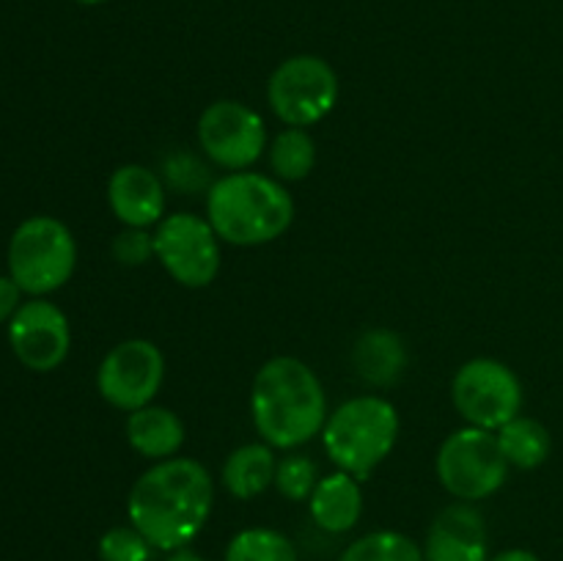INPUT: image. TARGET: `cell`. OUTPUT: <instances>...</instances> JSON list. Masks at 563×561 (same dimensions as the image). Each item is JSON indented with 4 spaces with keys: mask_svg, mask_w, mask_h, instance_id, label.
Wrapping results in <instances>:
<instances>
[{
    "mask_svg": "<svg viewBox=\"0 0 563 561\" xmlns=\"http://www.w3.org/2000/svg\"><path fill=\"white\" fill-rule=\"evenodd\" d=\"M168 561H207V559H203V556H198V553H192V550L181 548V550H174V553L168 556Z\"/></svg>",
    "mask_w": 563,
    "mask_h": 561,
    "instance_id": "obj_29",
    "label": "cell"
},
{
    "mask_svg": "<svg viewBox=\"0 0 563 561\" xmlns=\"http://www.w3.org/2000/svg\"><path fill=\"white\" fill-rule=\"evenodd\" d=\"M207 220L214 234L231 245H264L289 229L295 220V201L278 179L253 170H234L209 187Z\"/></svg>",
    "mask_w": 563,
    "mask_h": 561,
    "instance_id": "obj_3",
    "label": "cell"
},
{
    "mask_svg": "<svg viewBox=\"0 0 563 561\" xmlns=\"http://www.w3.org/2000/svg\"><path fill=\"white\" fill-rule=\"evenodd\" d=\"M99 561H148L154 544L135 526H115L99 537Z\"/></svg>",
    "mask_w": 563,
    "mask_h": 561,
    "instance_id": "obj_24",
    "label": "cell"
},
{
    "mask_svg": "<svg viewBox=\"0 0 563 561\" xmlns=\"http://www.w3.org/2000/svg\"><path fill=\"white\" fill-rule=\"evenodd\" d=\"M77 245L71 231L49 215L22 220L9 242V275L33 297L49 295L71 278Z\"/></svg>",
    "mask_w": 563,
    "mask_h": 561,
    "instance_id": "obj_5",
    "label": "cell"
},
{
    "mask_svg": "<svg viewBox=\"0 0 563 561\" xmlns=\"http://www.w3.org/2000/svg\"><path fill=\"white\" fill-rule=\"evenodd\" d=\"M9 344L31 372H53L69 355V319L55 302L33 297L9 319Z\"/></svg>",
    "mask_w": 563,
    "mask_h": 561,
    "instance_id": "obj_12",
    "label": "cell"
},
{
    "mask_svg": "<svg viewBox=\"0 0 563 561\" xmlns=\"http://www.w3.org/2000/svg\"><path fill=\"white\" fill-rule=\"evenodd\" d=\"M77 3H86V6H97V3H104V0H77Z\"/></svg>",
    "mask_w": 563,
    "mask_h": 561,
    "instance_id": "obj_30",
    "label": "cell"
},
{
    "mask_svg": "<svg viewBox=\"0 0 563 561\" xmlns=\"http://www.w3.org/2000/svg\"><path fill=\"white\" fill-rule=\"evenodd\" d=\"M399 438V413L383 396H355L330 413L322 429L328 457L344 473L368 479L394 451Z\"/></svg>",
    "mask_w": 563,
    "mask_h": 561,
    "instance_id": "obj_4",
    "label": "cell"
},
{
    "mask_svg": "<svg viewBox=\"0 0 563 561\" xmlns=\"http://www.w3.org/2000/svg\"><path fill=\"white\" fill-rule=\"evenodd\" d=\"M108 201L121 223L132 229H146L163 218L165 185L146 165H121L108 182Z\"/></svg>",
    "mask_w": 563,
    "mask_h": 561,
    "instance_id": "obj_14",
    "label": "cell"
},
{
    "mask_svg": "<svg viewBox=\"0 0 563 561\" xmlns=\"http://www.w3.org/2000/svg\"><path fill=\"white\" fill-rule=\"evenodd\" d=\"M407 363H410V355H407L405 339L388 328L366 330L352 346L355 374L374 388H390L399 383L401 374L407 372Z\"/></svg>",
    "mask_w": 563,
    "mask_h": 561,
    "instance_id": "obj_15",
    "label": "cell"
},
{
    "mask_svg": "<svg viewBox=\"0 0 563 561\" xmlns=\"http://www.w3.org/2000/svg\"><path fill=\"white\" fill-rule=\"evenodd\" d=\"M163 176L168 182V187L179 193H198L209 190L214 185L212 174H209V165H203L201 160L192 157L190 152H174L165 157L163 163Z\"/></svg>",
    "mask_w": 563,
    "mask_h": 561,
    "instance_id": "obj_25",
    "label": "cell"
},
{
    "mask_svg": "<svg viewBox=\"0 0 563 561\" xmlns=\"http://www.w3.org/2000/svg\"><path fill=\"white\" fill-rule=\"evenodd\" d=\"M498 443L506 462L522 471L539 468L550 457V432L537 418L517 416L498 429Z\"/></svg>",
    "mask_w": 563,
    "mask_h": 561,
    "instance_id": "obj_19",
    "label": "cell"
},
{
    "mask_svg": "<svg viewBox=\"0 0 563 561\" xmlns=\"http://www.w3.org/2000/svg\"><path fill=\"white\" fill-rule=\"evenodd\" d=\"M126 440L148 460H170L185 443V424L168 407L146 405L126 418Z\"/></svg>",
    "mask_w": 563,
    "mask_h": 561,
    "instance_id": "obj_17",
    "label": "cell"
},
{
    "mask_svg": "<svg viewBox=\"0 0 563 561\" xmlns=\"http://www.w3.org/2000/svg\"><path fill=\"white\" fill-rule=\"evenodd\" d=\"M212 504L214 482L207 468L187 457H170L135 479L126 515L154 548L174 553L201 534Z\"/></svg>",
    "mask_w": 563,
    "mask_h": 561,
    "instance_id": "obj_1",
    "label": "cell"
},
{
    "mask_svg": "<svg viewBox=\"0 0 563 561\" xmlns=\"http://www.w3.org/2000/svg\"><path fill=\"white\" fill-rule=\"evenodd\" d=\"M154 256V234H148L146 229H132L126 226L124 231H119L113 240V258L124 267H141L148 258Z\"/></svg>",
    "mask_w": 563,
    "mask_h": 561,
    "instance_id": "obj_26",
    "label": "cell"
},
{
    "mask_svg": "<svg viewBox=\"0 0 563 561\" xmlns=\"http://www.w3.org/2000/svg\"><path fill=\"white\" fill-rule=\"evenodd\" d=\"M20 295L22 289L14 284V278L11 275H0V322L14 317L16 308L22 306Z\"/></svg>",
    "mask_w": 563,
    "mask_h": 561,
    "instance_id": "obj_27",
    "label": "cell"
},
{
    "mask_svg": "<svg viewBox=\"0 0 563 561\" xmlns=\"http://www.w3.org/2000/svg\"><path fill=\"white\" fill-rule=\"evenodd\" d=\"M165 377V358L157 344L146 339H130L115 344L102 358L97 372V388L108 405L135 413L152 405Z\"/></svg>",
    "mask_w": 563,
    "mask_h": 561,
    "instance_id": "obj_10",
    "label": "cell"
},
{
    "mask_svg": "<svg viewBox=\"0 0 563 561\" xmlns=\"http://www.w3.org/2000/svg\"><path fill=\"white\" fill-rule=\"evenodd\" d=\"M251 413L267 446L297 449L322 435L328 424V396L308 363L280 355L258 369L251 391Z\"/></svg>",
    "mask_w": 563,
    "mask_h": 561,
    "instance_id": "obj_2",
    "label": "cell"
},
{
    "mask_svg": "<svg viewBox=\"0 0 563 561\" xmlns=\"http://www.w3.org/2000/svg\"><path fill=\"white\" fill-rule=\"evenodd\" d=\"M223 561H297V550L275 528H245L231 537Z\"/></svg>",
    "mask_w": 563,
    "mask_h": 561,
    "instance_id": "obj_21",
    "label": "cell"
},
{
    "mask_svg": "<svg viewBox=\"0 0 563 561\" xmlns=\"http://www.w3.org/2000/svg\"><path fill=\"white\" fill-rule=\"evenodd\" d=\"M451 399L471 427L498 432L504 424L520 416L522 385L506 363L495 358H473L454 374Z\"/></svg>",
    "mask_w": 563,
    "mask_h": 561,
    "instance_id": "obj_7",
    "label": "cell"
},
{
    "mask_svg": "<svg viewBox=\"0 0 563 561\" xmlns=\"http://www.w3.org/2000/svg\"><path fill=\"white\" fill-rule=\"evenodd\" d=\"M267 99L284 124L311 127L335 108L339 77L328 61L317 55H295L273 72Z\"/></svg>",
    "mask_w": 563,
    "mask_h": 561,
    "instance_id": "obj_8",
    "label": "cell"
},
{
    "mask_svg": "<svg viewBox=\"0 0 563 561\" xmlns=\"http://www.w3.org/2000/svg\"><path fill=\"white\" fill-rule=\"evenodd\" d=\"M154 256L176 284L203 289L220 273V237L198 215H168L154 231Z\"/></svg>",
    "mask_w": 563,
    "mask_h": 561,
    "instance_id": "obj_9",
    "label": "cell"
},
{
    "mask_svg": "<svg viewBox=\"0 0 563 561\" xmlns=\"http://www.w3.org/2000/svg\"><path fill=\"white\" fill-rule=\"evenodd\" d=\"M198 143L214 165L245 170L262 157L267 130L251 105L236 99L212 102L198 119Z\"/></svg>",
    "mask_w": 563,
    "mask_h": 561,
    "instance_id": "obj_11",
    "label": "cell"
},
{
    "mask_svg": "<svg viewBox=\"0 0 563 561\" xmlns=\"http://www.w3.org/2000/svg\"><path fill=\"white\" fill-rule=\"evenodd\" d=\"M317 163V146L313 138L308 135L302 127H289L280 132L269 148V165H273L275 176L284 182H300L306 179Z\"/></svg>",
    "mask_w": 563,
    "mask_h": 561,
    "instance_id": "obj_20",
    "label": "cell"
},
{
    "mask_svg": "<svg viewBox=\"0 0 563 561\" xmlns=\"http://www.w3.org/2000/svg\"><path fill=\"white\" fill-rule=\"evenodd\" d=\"M427 561H489L487 528L471 501L451 504L432 520L423 544Z\"/></svg>",
    "mask_w": 563,
    "mask_h": 561,
    "instance_id": "obj_13",
    "label": "cell"
},
{
    "mask_svg": "<svg viewBox=\"0 0 563 561\" xmlns=\"http://www.w3.org/2000/svg\"><path fill=\"white\" fill-rule=\"evenodd\" d=\"M489 561H542L539 559L533 550H526V548H511V550H504V553L493 556Z\"/></svg>",
    "mask_w": 563,
    "mask_h": 561,
    "instance_id": "obj_28",
    "label": "cell"
},
{
    "mask_svg": "<svg viewBox=\"0 0 563 561\" xmlns=\"http://www.w3.org/2000/svg\"><path fill=\"white\" fill-rule=\"evenodd\" d=\"M339 561H427L416 539L399 531H374L355 539Z\"/></svg>",
    "mask_w": 563,
    "mask_h": 561,
    "instance_id": "obj_22",
    "label": "cell"
},
{
    "mask_svg": "<svg viewBox=\"0 0 563 561\" xmlns=\"http://www.w3.org/2000/svg\"><path fill=\"white\" fill-rule=\"evenodd\" d=\"M311 517L322 531L328 534H344L350 528L357 526L363 515V493L361 484L355 476L339 471L330 473V476L319 479L317 487H313L311 498Z\"/></svg>",
    "mask_w": 563,
    "mask_h": 561,
    "instance_id": "obj_16",
    "label": "cell"
},
{
    "mask_svg": "<svg viewBox=\"0 0 563 561\" xmlns=\"http://www.w3.org/2000/svg\"><path fill=\"white\" fill-rule=\"evenodd\" d=\"M275 468L278 462H275L273 446L247 443L231 451L220 479L234 498L251 501L262 495L269 484H275Z\"/></svg>",
    "mask_w": 563,
    "mask_h": 561,
    "instance_id": "obj_18",
    "label": "cell"
},
{
    "mask_svg": "<svg viewBox=\"0 0 563 561\" xmlns=\"http://www.w3.org/2000/svg\"><path fill=\"white\" fill-rule=\"evenodd\" d=\"M509 473L498 435L482 427L451 432L438 451V479L454 498L482 501L498 493Z\"/></svg>",
    "mask_w": 563,
    "mask_h": 561,
    "instance_id": "obj_6",
    "label": "cell"
},
{
    "mask_svg": "<svg viewBox=\"0 0 563 561\" xmlns=\"http://www.w3.org/2000/svg\"><path fill=\"white\" fill-rule=\"evenodd\" d=\"M317 482V465H313V460H308L306 454L284 457V460L278 462V468H275V487H278V493L289 501L311 498Z\"/></svg>",
    "mask_w": 563,
    "mask_h": 561,
    "instance_id": "obj_23",
    "label": "cell"
}]
</instances>
